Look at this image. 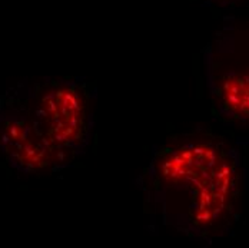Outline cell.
I'll use <instances>...</instances> for the list:
<instances>
[{"label": "cell", "mask_w": 249, "mask_h": 248, "mask_svg": "<svg viewBox=\"0 0 249 248\" xmlns=\"http://www.w3.org/2000/svg\"><path fill=\"white\" fill-rule=\"evenodd\" d=\"M139 188L146 211L162 225L192 238L216 237L235 218L241 154L213 133H180L153 151Z\"/></svg>", "instance_id": "cell-1"}, {"label": "cell", "mask_w": 249, "mask_h": 248, "mask_svg": "<svg viewBox=\"0 0 249 248\" xmlns=\"http://www.w3.org/2000/svg\"><path fill=\"white\" fill-rule=\"evenodd\" d=\"M93 92L79 78L20 83L0 105L13 110L69 166L90 145L95 115Z\"/></svg>", "instance_id": "cell-2"}, {"label": "cell", "mask_w": 249, "mask_h": 248, "mask_svg": "<svg viewBox=\"0 0 249 248\" xmlns=\"http://www.w3.org/2000/svg\"><path fill=\"white\" fill-rule=\"evenodd\" d=\"M205 66L218 113L249 126V40L218 42L205 59Z\"/></svg>", "instance_id": "cell-3"}, {"label": "cell", "mask_w": 249, "mask_h": 248, "mask_svg": "<svg viewBox=\"0 0 249 248\" xmlns=\"http://www.w3.org/2000/svg\"><path fill=\"white\" fill-rule=\"evenodd\" d=\"M221 1H232V0H221Z\"/></svg>", "instance_id": "cell-4"}]
</instances>
